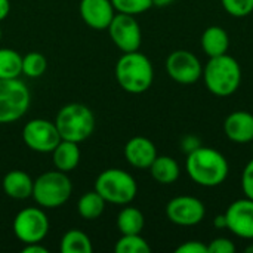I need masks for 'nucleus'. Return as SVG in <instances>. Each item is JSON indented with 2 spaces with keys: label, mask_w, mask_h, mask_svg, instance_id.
<instances>
[{
  "label": "nucleus",
  "mask_w": 253,
  "mask_h": 253,
  "mask_svg": "<svg viewBox=\"0 0 253 253\" xmlns=\"http://www.w3.org/2000/svg\"><path fill=\"white\" fill-rule=\"evenodd\" d=\"M236 245L227 237H216L208 245V253H234Z\"/></svg>",
  "instance_id": "29"
},
{
  "label": "nucleus",
  "mask_w": 253,
  "mask_h": 253,
  "mask_svg": "<svg viewBox=\"0 0 253 253\" xmlns=\"http://www.w3.org/2000/svg\"><path fill=\"white\" fill-rule=\"evenodd\" d=\"M31 104L27 84L19 79H0V125L22 119Z\"/></svg>",
  "instance_id": "7"
},
{
  "label": "nucleus",
  "mask_w": 253,
  "mask_h": 253,
  "mask_svg": "<svg viewBox=\"0 0 253 253\" xmlns=\"http://www.w3.org/2000/svg\"><path fill=\"white\" fill-rule=\"evenodd\" d=\"M200 44H202V50L209 58L225 55L228 53L230 49V36L222 27L212 25L203 31Z\"/></svg>",
  "instance_id": "18"
},
{
  "label": "nucleus",
  "mask_w": 253,
  "mask_h": 253,
  "mask_svg": "<svg viewBox=\"0 0 253 253\" xmlns=\"http://www.w3.org/2000/svg\"><path fill=\"white\" fill-rule=\"evenodd\" d=\"M123 153L126 162L136 169H148L159 156L154 142L145 136L130 138L126 142Z\"/></svg>",
  "instance_id": "15"
},
{
  "label": "nucleus",
  "mask_w": 253,
  "mask_h": 253,
  "mask_svg": "<svg viewBox=\"0 0 253 253\" xmlns=\"http://www.w3.org/2000/svg\"><path fill=\"white\" fill-rule=\"evenodd\" d=\"M61 139L55 122L46 119H33L22 129V141L25 145L40 154L52 153Z\"/></svg>",
  "instance_id": "9"
},
{
  "label": "nucleus",
  "mask_w": 253,
  "mask_h": 253,
  "mask_svg": "<svg viewBox=\"0 0 253 253\" xmlns=\"http://www.w3.org/2000/svg\"><path fill=\"white\" fill-rule=\"evenodd\" d=\"M202 145V141L199 136L196 135H187L182 141H181V150L185 151L187 154H190L191 151H194L196 148H199Z\"/></svg>",
  "instance_id": "32"
},
{
  "label": "nucleus",
  "mask_w": 253,
  "mask_h": 253,
  "mask_svg": "<svg viewBox=\"0 0 253 253\" xmlns=\"http://www.w3.org/2000/svg\"><path fill=\"white\" fill-rule=\"evenodd\" d=\"M227 230H230L234 236L253 240V200L249 197L239 199L233 202L227 211Z\"/></svg>",
  "instance_id": "13"
},
{
  "label": "nucleus",
  "mask_w": 253,
  "mask_h": 253,
  "mask_svg": "<svg viewBox=\"0 0 253 253\" xmlns=\"http://www.w3.org/2000/svg\"><path fill=\"white\" fill-rule=\"evenodd\" d=\"M114 74L119 86L133 95L147 92L154 82V67L139 50L123 53L117 59Z\"/></svg>",
  "instance_id": "2"
},
{
  "label": "nucleus",
  "mask_w": 253,
  "mask_h": 253,
  "mask_svg": "<svg viewBox=\"0 0 253 253\" xmlns=\"http://www.w3.org/2000/svg\"><path fill=\"white\" fill-rule=\"evenodd\" d=\"M175 0H153V6L156 7H166L169 4H172Z\"/></svg>",
  "instance_id": "36"
},
{
  "label": "nucleus",
  "mask_w": 253,
  "mask_h": 253,
  "mask_svg": "<svg viewBox=\"0 0 253 253\" xmlns=\"http://www.w3.org/2000/svg\"><path fill=\"white\" fill-rule=\"evenodd\" d=\"M168 76L179 84H193L202 79L203 65L200 59L190 50H173L166 59Z\"/></svg>",
  "instance_id": "11"
},
{
  "label": "nucleus",
  "mask_w": 253,
  "mask_h": 253,
  "mask_svg": "<svg viewBox=\"0 0 253 253\" xmlns=\"http://www.w3.org/2000/svg\"><path fill=\"white\" fill-rule=\"evenodd\" d=\"M59 249L62 253H92L93 246L86 233L73 228L62 236Z\"/></svg>",
  "instance_id": "23"
},
{
  "label": "nucleus",
  "mask_w": 253,
  "mask_h": 253,
  "mask_svg": "<svg viewBox=\"0 0 253 253\" xmlns=\"http://www.w3.org/2000/svg\"><path fill=\"white\" fill-rule=\"evenodd\" d=\"M33 185H34V181L31 179V176L19 169L9 170L4 175L3 182H1L4 194L13 200L30 199L33 194Z\"/></svg>",
  "instance_id": "17"
},
{
  "label": "nucleus",
  "mask_w": 253,
  "mask_h": 253,
  "mask_svg": "<svg viewBox=\"0 0 253 253\" xmlns=\"http://www.w3.org/2000/svg\"><path fill=\"white\" fill-rule=\"evenodd\" d=\"M246 252L253 253V245H251V246H248V248H246Z\"/></svg>",
  "instance_id": "37"
},
{
  "label": "nucleus",
  "mask_w": 253,
  "mask_h": 253,
  "mask_svg": "<svg viewBox=\"0 0 253 253\" xmlns=\"http://www.w3.org/2000/svg\"><path fill=\"white\" fill-rule=\"evenodd\" d=\"M242 190L245 193V197H249L253 200V159L248 162V165L243 169L242 173Z\"/></svg>",
  "instance_id": "30"
},
{
  "label": "nucleus",
  "mask_w": 253,
  "mask_h": 253,
  "mask_svg": "<svg viewBox=\"0 0 253 253\" xmlns=\"http://www.w3.org/2000/svg\"><path fill=\"white\" fill-rule=\"evenodd\" d=\"M22 74V56L9 47H0V79H19Z\"/></svg>",
  "instance_id": "24"
},
{
  "label": "nucleus",
  "mask_w": 253,
  "mask_h": 253,
  "mask_svg": "<svg viewBox=\"0 0 253 253\" xmlns=\"http://www.w3.org/2000/svg\"><path fill=\"white\" fill-rule=\"evenodd\" d=\"M73 194V182L65 172L58 169L42 173L33 185L31 197L43 209L64 206Z\"/></svg>",
  "instance_id": "5"
},
{
  "label": "nucleus",
  "mask_w": 253,
  "mask_h": 253,
  "mask_svg": "<svg viewBox=\"0 0 253 253\" xmlns=\"http://www.w3.org/2000/svg\"><path fill=\"white\" fill-rule=\"evenodd\" d=\"M10 13V1L9 0H0V22L7 18Z\"/></svg>",
  "instance_id": "34"
},
{
  "label": "nucleus",
  "mask_w": 253,
  "mask_h": 253,
  "mask_svg": "<svg viewBox=\"0 0 253 253\" xmlns=\"http://www.w3.org/2000/svg\"><path fill=\"white\" fill-rule=\"evenodd\" d=\"M225 12L234 18H245L253 12V0H221Z\"/></svg>",
  "instance_id": "28"
},
{
  "label": "nucleus",
  "mask_w": 253,
  "mask_h": 253,
  "mask_svg": "<svg viewBox=\"0 0 253 253\" xmlns=\"http://www.w3.org/2000/svg\"><path fill=\"white\" fill-rule=\"evenodd\" d=\"M116 253H150L151 248L141 234H122L116 242Z\"/></svg>",
  "instance_id": "25"
},
{
  "label": "nucleus",
  "mask_w": 253,
  "mask_h": 253,
  "mask_svg": "<svg viewBox=\"0 0 253 253\" xmlns=\"http://www.w3.org/2000/svg\"><path fill=\"white\" fill-rule=\"evenodd\" d=\"M79 12L83 22L98 31L107 30L117 13L111 0H80Z\"/></svg>",
  "instance_id": "14"
},
{
  "label": "nucleus",
  "mask_w": 253,
  "mask_h": 253,
  "mask_svg": "<svg viewBox=\"0 0 253 253\" xmlns=\"http://www.w3.org/2000/svg\"><path fill=\"white\" fill-rule=\"evenodd\" d=\"M153 179L162 185H170L175 184L179 179L181 168L175 159L170 156H157L156 160L148 168Z\"/></svg>",
  "instance_id": "20"
},
{
  "label": "nucleus",
  "mask_w": 253,
  "mask_h": 253,
  "mask_svg": "<svg viewBox=\"0 0 253 253\" xmlns=\"http://www.w3.org/2000/svg\"><path fill=\"white\" fill-rule=\"evenodd\" d=\"M22 253H49L47 248L42 246L40 243H28V245H24L22 249H21Z\"/></svg>",
  "instance_id": "33"
},
{
  "label": "nucleus",
  "mask_w": 253,
  "mask_h": 253,
  "mask_svg": "<svg viewBox=\"0 0 253 253\" xmlns=\"http://www.w3.org/2000/svg\"><path fill=\"white\" fill-rule=\"evenodd\" d=\"M185 169L194 184L205 188H215L225 182L230 165L221 151L200 145L187 154Z\"/></svg>",
  "instance_id": "1"
},
{
  "label": "nucleus",
  "mask_w": 253,
  "mask_h": 253,
  "mask_svg": "<svg viewBox=\"0 0 253 253\" xmlns=\"http://www.w3.org/2000/svg\"><path fill=\"white\" fill-rule=\"evenodd\" d=\"M55 125L62 139L80 144L92 136L96 122L95 114L89 107L73 102L64 105L58 111L55 117Z\"/></svg>",
  "instance_id": "4"
},
{
  "label": "nucleus",
  "mask_w": 253,
  "mask_h": 253,
  "mask_svg": "<svg viewBox=\"0 0 253 253\" xmlns=\"http://www.w3.org/2000/svg\"><path fill=\"white\" fill-rule=\"evenodd\" d=\"M145 225L144 213L133 206H125L117 215V228L122 234H141Z\"/></svg>",
  "instance_id": "21"
},
{
  "label": "nucleus",
  "mask_w": 253,
  "mask_h": 253,
  "mask_svg": "<svg viewBox=\"0 0 253 253\" xmlns=\"http://www.w3.org/2000/svg\"><path fill=\"white\" fill-rule=\"evenodd\" d=\"M15 237L24 243H42L49 234V218L43 208H24L12 222Z\"/></svg>",
  "instance_id": "8"
},
{
  "label": "nucleus",
  "mask_w": 253,
  "mask_h": 253,
  "mask_svg": "<svg viewBox=\"0 0 253 253\" xmlns=\"http://www.w3.org/2000/svg\"><path fill=\"white\" fill-rule=\"evenodd\" d=\"M82 151L77 142L61 139V142L52 151V162L55 169L61 172H73L80 163Z\"/></svg>",
  "instance_id": "19"
},
{
  "label": "nucleus",
  "mask_w": 253,
  "mask_h": 253,
  "mask_svg": "<svg viewBox=\"0 0 253 253\" xmlns=\"http://www.w3.org/2000/svg\"><path fill=\"white\" fill-rule=\"evenodd\" d=\"M213 227L216 230H227V218H225V213L216 215L213 218Z\"/></svg>",
  "instance_id": "35"
},
{
  "label": "nucleus",
  "mask_w": 253,
  "mask_h": 253,
  "mask_svg": "<svg viewBox=\"0 0 253 253\" xmlns=\"http://www.w3.org/2000/svg\"><path fill=\"white\" fill-rule=\"evenodd\" d=\"M105 205L107 202L98 191H87L77 202V213L86 221H95L104 213Z\"/></svg>",
  "instance_id": "22"
},
{
  "label": "nucleus",
  "mask_w": 253,
  "mask_h": 253,
  "mask_svg": "<svg viewBox=\"0 0 253 253\" xmlns=\"http://www.w3.org/2000/svg\"><path fill=\"white\" fill-rule=\"evenodd\" d=\"M107 30L113 43L123 53L139 50L142 43V31L139 22L133 15L117 12Z\"/></svg>",
  "instance_id": "10"
},
{
  "label": "nucleus",
  "mask_w": 253,
  "mask_h": 253,
  "mask_svg": "<svg viewBox=\"0 0 253 253\" xmlns=\"http://www.w3.org/2000/svg\"><path fill=\"white\" fill-rule=\"evenodd\" d=\"M202 79L208 90L219 98H227L237 92L242 83V67L231 55H219L209 58L203 67Z\"/></svg>",
  "instance_id": "3"
},
{
  "label": "nucleus",
  "mask_w": 253,
  "mask_h": 253,
  "mask_svg": "<svg viewBox=\"0 0 253 253\" xmlns=\"http://www.w3.org/2000/svg\"><path fill=\"white\" fill-rule=\"evenodd\" d=\"M166 216L178 227H194L205 219L206 208L197 197L178 196L166 205Z\"/></svg>",
  "instance_id": "12"
},
{
  "label": "nucleus",
  "mask_w": 253,
  "mask_h": 253,
  "mask_svg": "<svg viewBox=\"0 0 253 253\" xmlns=\"http://www.w3.org/2000/svg\"><path fill=\"white\" fill-rule=\"evenodd\" d=\"M175 253H208V245L199 240H190L178 246Z\"/></svg>",
  "instance_id": "31"
},
{
  "label": "nucleus",
  "mask_w": 253,
  "mask_h": 253,
  "mask_svg": "<svg viewBox=\"0 0 253 253\" xmlns=\"http://www.w3.org/2000/svg\"><path fill=\"white\" fill-rule=\"evenodd\" d=\"M0 42H1V28H0Z\"/></svg>",
  "instance_id": "38"
},
{
  "label": "nucleus",
  "mask_w": 253,
  "mask_h": 253,
  "mask_svg": "<svg viewBox=\"0 0 253 253\" xmlns=\"http://www.w3.org/2000/svg\"><path fill=\"white\" fill-rule=\"evenodd\" d=\"M47 70V59L40 52H28L22 56V74L30 79L42 77Z\"/></svg>",
  "instance_id": "26"
},
{
  "label": "nucleus",
  "mask_w": 253,
  "mask_h": 253,
  "mask_svg": "<svg viewBox=\"0 0 253 253\" xmlns=\"http://www.w3.org/2000/svg\"><path fill=\"white\" fill-rule=\"evenodd\" d=\"M116 12L127 15H139L153 7V0H111Z\"/></svg>",
  "instance_id": "27"
},
{
  "label": "nucleus",
  "mask_w": 253,
  "mask_h": 253,
  "mask_svg": "<svg viewBox=\"0 0 253 253\" xmlns=\"http://www.w3.org/2000/svg\"><path fill=\"white\" fill-rule=\"evenodd\" d=\"M225 136L236 144H249L253 141V114L237 110L227 116L224 122Z\"/></svg>",
  "instance_id": "16"
},
{
  "label": "nucleus",
  "mask_w": 253,
  "mask_h": 253,
  "mask_svg": "<svg viewBox=\"0 0 253 253\" xmlns=\"http://www.w3.org/2000/svg\"><path fill=\"white\" fill-rule=\"evenodd\" d=\"M95 191H98L107 203L126 206L130 205L138 194V184L135 178L123 169H105L95 181Z\"/></svg>",
  "instance_id": "6"
}]
</instances>
